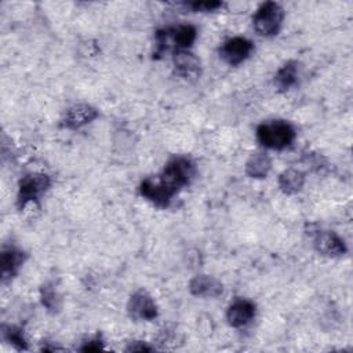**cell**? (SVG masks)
I'll return each instance as SVG.
<instances>
[{"instance_id":"1","label":"cell","mask_w":353,"mask_h":353,"mask_svg":"<svg viewBox=\"0 0 353 353\" xmlns=\"http://www.w3.org/2000/svg\"><path fill=\"white\" fill-rule=\"evenodd\" d=\"M196 172L194 163L188 157H175L167 163L157 179L146 178L139 185L141 194L157 207H167L171 199L190 183Z\"/></svg>"},{"instance_id":"2","label":"cell","mask_w":353,"mask_h":353,"mask_svg":"<svg viewBox=\"0 0 353 353\" xmlns=\"http://www.w3.org/2000/svg\"><path fill=\"white\" fill-rule=\"evenodd\" d=\"M256 139L265 148L281 150L295 139V128L284 120L262 123L256 128Z\"/></svg>"},{"instance_id":"3","label":"cell","mask_w":353,"mask_h":353,"mask_svg":"<svg viewBox=\"0 0 353 353\" xmlns=\"http://www.w3.org/2000/svg\"><path fill=\"white\" fill-rule=\"evenodd\" d=\"M196 33L193 25H179L159 30L156 33V55H160L168 48H174V51L188 50L196 40Z\"/></svg>"},{"instance_id":"4","label":"cell","mask_w":353,"mask_h":353,"mask_svg":"<svg viewBox=\"0 0 353 353\" xmlns=\"http://www.w3.org/2000/svg\"><path fill=\"white\" fill-rule=\"evenodd\" d=\"M284 18V10L279 3H263L252 17V26L261 36L269 37L277 34Z\"/></svg>"},{"instance_id":"5","label":"cell","mask_w":353,"mask_h":353,"mask_svg":"<svg viewBox=\"0 0 353 353\" xmlns=\"http://www.w3.org/2000/svg\"><path fill=\"white\" fill-rule=\"evenodd\" d=\"M51 179L48 175L41 172H30L26 174L21 182L18 189V207L22 210L30 203H36L41 194L50 188Z\"/></svg>"},{"instance_id":"6","label":"cell","mask_w":353,"mask_h":353,"mask_svg":"<svg viewBox=\"0 0 353 353\" xmlns=\"http://www.w3.org/2000/svg\"><path fill=\"white\" fill-rule=\"evenodd\" d=\"M127 312L134 320L143 321L154 320L159 314L156 302L145 290H139L130 296L127 303Z\"/></svg>"},{"instance_id":"7","label":"cell","mask_w":353,"mask_h":353,"mask_svg":"<svg viewBox=\"0 0 353 353\" xmlns=\"http://www.w3.org/2000/svg\"><path fill=\"white\" fill-rule=\"evenodd\" d=\"M252 50H254V44L251 40L237 36L226 40L221 46L219 55L226 63L232 66H237L250 57Z\"/></svg>"},{"instance_id":"8","label":"cell","mask_w":353,"mask_h":353,"mask_svg":"<svg viewBox=\"0 0 353 353\" xmlns=\"http://www.w3.org/2000/svg\"><path fill=\"white\" fill-rule=\"evenodd\" d=\"M172 63L175 73L188 81H194L201 74V62L199 57H196L189 50L174 51Z\"/></svg>"},{"instance_id":"9","label":"cell","mask_w":353,"mask_h":353,"mask_svg":"<svg viewBox=\"0 0 353 353\" xmlns=\"http://www.w3.org/2000/svg\"><path fill=\"white\" fill-rule=\"evenodd\" d=\"M313 244L319 254L330 258L341 256L347 251L345 241L335 232H330V230L317 232L314 236Z\"/></svg>"},{"instance_id":"10","label":"cell","mask_w":353,"mask_h":353,"mask_svg":"<svg viewBox=\"0 0 353 353\" xmlns=\"http://www.w3.org/2000/svg\"><path fill=\"white\" fill-rule=\"evenodd\" d=\"M97 117H98L97 108H94L88 103H76L66 110L62 124H63V127H66L69 130H77L88 123H91Z\"/></svg>"},{"instance_id":"11","label":"cell","mask_w":353,"mask_h":353,"mask_svg":"<svg viewBox=\"0 0 353 353\" xmlns=\"http://www.w3.org/2000/svg\"><path fill=\"white\" fill-rule=\"evenodd\" d=\"M255 316V305L248 299H236L226 310V320L230 327L240 328L248 324Z\"/></svg>"},{"instance_id":"12","label":"cell","mask_w":353,"mask_h":353,"mask_svg":"<svg viewBox=\"0 0 353 353\" xmlns=\"http://www.w3.org/2000/svg\"><path fill=\"white\" fill-rule=\"evenodd\" d=\"M189 291L194 296L216 298L223 292V285L218 279L212 276L199 274L189 281Z\"/></svg>"},{"instance_id":"13","label":"cell","mask_w":353,"mask_h":353,"mask_svg":"<svg viewBox=\"0 0 353 353\" xmlns=\"http://www.w3.org/2000/svg\"><path fill=\"white\" fill-rule=\"evenodd\" d=\"M23 261H25V254L21 250L14 247H8L3 250L1 258H0L3 283H6L7 280H11L17 274Z\"/></svg>"},{"instance_id":"14","label":"cell","mask_w":353,"mask_h":353,"mask_svg":"<svg viewBox=\"0 0 353 353\" xmlns=\"http://www.w3.org/2000/svg\"><path fill=\"white\" fill-rule=\"evenodd\" d=\"M299 63L296 61L285 62L274 74V85L279 91H288L298 83Z\"/></svg>"},{"instance_id":"15","label":"cell","mask_w":353,"mask_h":353,"mask_svg":"<svg viewBox=\"0 0 353 353\" xmlns=\"http://www.w3.org/2000/svg\"><path fill=\"white\" fill-rule=\"evenodd\" d=\"M305 174L296 168H287L279 175V188L285 194H295L305 185Z\"/></svg>"},{"instance_id":"16","label":"cell","mask_w":353,"mask_h":353,"mask_svg":"<svg viewBox=\"0 0 353 353\" xmlns=\"http://www.w3.org/2000/svg\"><path fill=\"white\" fill-rule=\"evenodd\" d=\"M270 168H272V160L263 152L252 153L245 163V174L255 179L265 178L269 174Z\"/></svg>"},{"instance_id":"17","label":"cell","mask_w":353,"mask_h":353,"mask_svg":"<svg viewBox=\"0 0 353 353\" xmlns=\"http://www.w3.org/2000/svg\"><path fill=\"white\" fill-rule=\"evenodd\" d=\"M41 303L47 307L50 312H57L61 307V298L57 292V290L51 284H44L40 290Z\"/></svg>"},{"instance_id":"18","label":"cell","mask_w":353,"mask_h":353,"mask_svg":"<svg viewBox=\"0 0 353 353\" xmlns=\"http://www.w3.org/2000/svg\"><path fill=\"white\" fill-rule=\"evenodd\" d=\"M3 336L11 343L14 345L17 349H26V341L22 335V331L17 327H3Z\"/></svg>"},{"instance_id":"19","label":"cell","mask_w":353,"mask_h":353,"mask_svg":"<svg viewBox=\"0 0 353 353\" xmlns=\"http://www.w3.org/2000/svg\"><path fill=\"white\" fill-rule=\"evenodd\" d=\"M189 7L193 11L210 12V11H215L219 7H222V3L221 1H214V0H211V1H193V3H189Z\"/></svg>"},{"instance_id":"20","label":"cell","mask_w":353,"mask_h":353,"mask_svg":"<svg viewBox=\"0 0 353 353\" xmlns=\"http://www.w3.org/2000/svg\"><path fill=\"white\" fill-rule=\"evenodd\" d=\"M175 336H176V330L175 328H168V327H165V328H163L161 331H160V334H159V343L160 345H163V346H168V345H174V339H175Z\"/></svg>"},{"instance_id":"21","label":"cell","mask_w":353,"mask_h":353,"mask_svg":"<svg viewBox=\"0 0 353 353\" xmlns=\"http://www.w3.org/2000/svg\"><path fill=\"white\" fill-rule=\"evenodd\" d=\"M99 349H102V343H101V341H99L98 338L88 341V342L81 347L83 352H92V350H99Z\"/></svg>"},{"instance_id":"22","label":"cell","mask_w":353,"mask_h":353,"mask_svg":"<svg viewBox=\"0 0 353 353\" xmlns=\"http://www.w3.org/2000/svg\"><path fill=\"white\" fill-rule=\"evenodd\" d=\"M127 350H128V352H143V350H152V347L146 346L145 343H142V345L137 346V345H135V342H134V343H131V345L127 347Z\"/></svg>"}]
</instances>
